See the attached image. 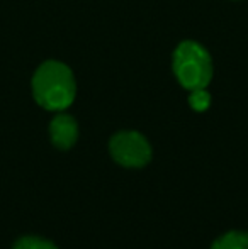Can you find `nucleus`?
Here are the masks:
<instances>
[{
    "label": "nucleus",
    "mask_w": 248,
    "mask_h": 249,
    "mask_svg": "<svg viewBox=\"0 0 248 249\" xmlns=\"http://www.w3.org/2000/svg\"><path fill=\"white\" fill-rule=\"evenodd\" d=\"M211 249H248V232L231 231L225 236L218 237Z\"/></svg>",
    "instance_id": "5"
},
{
    "label": "nucleus",
    "mask_w": 248,
    "mask_h": 249,
    "mask_svg": "<svg viewBox=\"0 0 248 249\" xmlns=\"http://www.w3.org/2000/svg\"><path fill=\"white\" fill-rule=\"evenodd\" d=\"M113 158L124 168H143L152 160V146L146 138L134 131L117 132L109 142Z\"/></svg>",
    "instance_id": "3"
},
{
    "label": "nucleus",
    "mask_w": 248,
    "mask_h": 249,
    "mask_svg": "<svg viewBox=\"0 0 248 249\" xmlns=\"http://www.w3.org/2000/svg\"><path fill=\"white\" fill-rule=\"evenodd\" d=\"M173 71L184 89H206L212 78L211 58L197 43L184 41L173 53Z\"/></svg>",
    "instance_id": "2"
},
{
    "label": "nucleus",
    "mask_w": 248,
    "mask_h": 249,
    "mask_svg": "<svg viewBox=\"0 0 248 249\" xmlns=\"http://www.w3.org/2000/svg\"><path fill=\"white\" fill-rule=\"evenodd\" d=\"M12 249H58V248L55 246L51 241L41 239V237L27 236V237H20V239L14 244Z\"/></svg>",
    "instance_id": "7"
},
{
    "label": "nucleus",
    "mask_w": 248,
    "mask_h": 249,
    "mask_svg": "<svg viewBox=\"0 0 248 249\" xmlns=\"http://www.w3.org/2000/svg\"><path fill=\"white\" fill-rule=\"evenodd\" d=\"M191 97H189V104L194 110L197 112H204L209 108L211 105V95L206 89H195V90H191Z\"/></svg>",
    "instance_id": "6"
},
{
    "label": "nucleus",
    "mask_w": 248,
    "mask_h": 249,
    "mask_svg": "<svg viewBox=\"0 0 248 249\" xmlns=\"http://www.w3.org/2000/svg\"><path fill=\"white\" fill-rule=\"evenodd\" d=\"M33 93L46 110H65L75 99V80L70 68L58 61L43 63L34 73Z\"/></svg>",
    "instance_id": "1"
},
{
    "label": "nucleus",
    "mask_w": 248,
    "mask_h": 249,
    "mask_svg": "<svg viewBox=\"0 0 248 249\" xmlns=\"http://www.w3.org/2000/svg\"><path fill=\"white\" fill-rule=\"evenodd\" d=\"M51 141L58 149H70L78 139V125L72 115L60 114L50 124Z\"/></svg>",
    "instance_id": "4"
}]
</instances>
